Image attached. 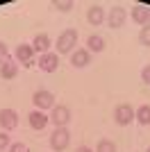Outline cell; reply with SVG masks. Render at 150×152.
<instances>
[{
  "label": "cell",
  "instance_id": "ba28073f",
  "mask_svg": "<svg viewBox=\"0 0 150 152\" xmlns=\"http://www.w3.org/2000/svg\"><path fill=\"white\" fill-rule=\"evenodd\" d=\"M57 66H59V57H57V52H46L39 57V68L43 70V73H55Z\"/></svg>",
  "mask_w": 150,
  "mask_h": 152
},
{
  "label": "cell",
  "instance_id": "30bf717a",
  "mask_svg": "<svg viewBox=\"0 0 150 152\" xmlns=\"http://www.w3.org/2000/svg\"><path fill=\"white\" fill-rule=\"evenodd\" d=\"M16 75H18V64H16V59L7 57L5 61L0 64V77L2 80H14Z\"/></svg>",
  "mask_w": 150,
  "mask_h": 152
},
{
  "label": "cell",
  "instance_id": "484cf974",
  "mask_svg": "<svg viewBox=\"0 0 150 152\" xmlns=\"http://www.w3.org/2000/svg\"><path fill=\"white\" fill-rule=\"evenodd\" d=\"M146 152H150V145H148V150H146Z\"/></svg>",
  "mask_w": 150,
  "mask_h": 152
},
{
  "label": "cell",
  "instance_id": "5b68a950",
  "mask_svg": "<svg viewBox=\"0 0 150 152\" xmlns=\"http://www.w3.org/2000/svg\"><path fill=\"white\" fill-rule=\"evenodd\" d=\"M32 102H34V107L39 111H43V109H52L55 107V95L50 93V91H37V93L32 95Z\"/></svg>",
  "mask_w": 150,
  "mask_h": 152
},
{
  "label": "cell",
  "instance_id": "9c48e42d",
  "mask_svg": "<svg viewBox=\"0 0 150 152\" xmlns=\"http://www.w3.org/2000/svg\"><path fill=\"white\" fill-rule=\"evenodd\" d=\"M32 57H34L32 43H21L18 48H16V52H14V59L21 61V64H25V66H32Z\"/></svg>",
  "mask_w": 150,
  "mask_h": 152
},
{
  "label": "cell",
  "instance_id": "7c38bea8",
  "mask_svg": "<svg viewBox=\"0 0 150 152\" xmlns=\"http://www.w3.org/2000/svg\"><path fill=\"white\" fill-rule=\"evenodd\" d=\"M27 118H30V127H32V129H39V132L50 123V116H46L43 111H39V109H34Z\"/></svg>",
  "mask_w": 150,
  "mask_h": 152
},
{
  "label": "cell",
  "instance_id": "7a4b0ae2",
  "mask_svg": "<svg viewBox=\"0 0 150 152\" xmlns=\"http://www.w3.org/2000/svg\"><path fill=\"white\" fill-rule=\"evenodd\" d=\"M77 43V32L75 30H64L57 39V52L59 55H66V52L73 50V45Z\"/></svg>",
  "mask_w": 150,
  "mask_h": 152
},
{
  "label": "cell",
  "instance_id": "e0dca14e",
  "mask_svg": "<svg viewBox=\"0 0 150 152\" xmlns=\"http://www.w3.org/2000/svg\"><path fill=\"white\" fill-rule=\"evenodd\" d=\"M134 121L141 123V125H150V104H141L134 111Z\"/></svg>",
  "mask_w": 150,
  "mask_h": 152
},
{
  "label": "cell",
  "instance_id": "8992f818",
  "mask_svg": "<svg viewBox=\"0 0 150 152\" xmlns=\"http://www.w3.org/2000/svg\"><path fill=\"white\" fill-rule=\"evenodd\" d=\"M114 121L118 123V125H130L132 121H134V109L130 107V104H118V107L114 109Z\"/></svg>",
  "mask_w": 150,
  "mask_h": 152
},
{
  "label": "cell",
  "instance_id": "44dd1931",
  "mask_svg": "<svg viewBox=\"0 0 150 152\" xmlns=\"http://www.w3.org/2000/svg\"><path fill=\"white\" fill-rule=\"evenodd\" d=\"M9 145H12V141H9V134H7V132H0V152L7 150Z\"/></svg>",
  "mask_w": 150,
  "mask_h": 152
},
{
  "label": "cell",
  "instance_id": "ac0fdd59",
  "mask_svg": "<svg viewBox=\"0 0 150 152\" xmlns=\"http://www.w3.org/2000/svg\"><path fill=\"white\" fill-rule=\"evenodd\" d=\"M96 152H116V143H112L109 139H102V141H98Z\"/></svg>",
  "mask_w": 150,
  "mask_h": 152
},
{
  "label": "cell",
  "instance_id": "2e32d148",
  "mask_svg": "<svg viewBox=\"0 0 150 152\" xmlns=\"http://www.w3.org/2000/svg\"><path fill=\"white\" fill-rule=\"evenodd\" d=\"M87 50L89 52H102L105 50V39L100 37V34H91L87 39Z\"/></svg>",
  "mask_w": 150,
  "mask_h": 152
},
{
  "label": "cell",
  "instance_id": "d4e9b609",
  "mask_svg": "<svg viewBox=\"0 0 150 152\" xmlns=\"http://www.w3.org/2000/svg\"><path fill=\"white\" fill-rule=\"evenodd\" d=\"M75 152H93V150H91V148H87V145H80Z\"/></svg>",
  "mask_w": 150,
  "mask_h": 152
},
{
  "label": "cell",
  "instance_id": "3957f363",
  "mask_svg": "<svg viewBox=\"0 0 150 152\" xmlns=\"http://www.w3.org/2000/svg\"><path fill=\"white\" fill-rule=\"evenodd\" d=\"M50 123L55 127H66L71 123V109L66 104H55L52 114H50Z\"/></svg>",
  "mask_w": 150,
  "mask_h": 152
},
{
  "label": "cell",
  "instance_id": "4fadbf2b",
  "mask_svg": "<svg viewBox=\"0 0 150 152\" xmlns=\"http://www.w3.org/2000/svg\"><path fill=\"white\" fill-rule=\"evenodd\" d=\"M89 59H91V52H89L87 48H80V50H75L73 55H71V64H73L75 68H84L89 64Z\"/></svg>",
  "mask_w": 150,
  "mask_h": 152
},
{
  "label": "cell",
  "instance_id": "d6986e66",
  "mask_svg": "<svg viewBox=\"0 0 150 152\" xmlns=\"http://www.w3.org/2000/svg\"><path fill=\"white\" fill-rule=\"evenodd\" d=\"M139 41H141V45L150 48V27H141V32H139Z\"/></svg>",
  "mask_w": 150,
  "mask_h": 152
},
{
  "label": "cell",
  "instance_id": "52a82bcc",
  "mask_svg": "<svg viewBox=\"0 0 150 152\" xmlns=\"http://www.w3.org/2000/svg\"><path fill=\"white\" fill-rule=\"evenodd\" d=\"M0 127L9 132V129H16L18 127V114L14 109H0Z\"/></svg>",
  "mask_w": 150,
  "mask_h": 152
},
{
  "label": "cell",
  "instance_id": "5bb4252c",
  "mask_svg": "<svg viewBox=\"0 0 150 152\" xmlns=\"http://www.w3.org/2000/svg\"><path fill=\"white\" fill-rule=\"evenodd\" d=\"M102 18H105V12H102V7H100V5H91L87 9V20L91 23V25H100Z\"/></svg>",
  "mask_w": 150,
  "mask_h": 152
},
{
  "label": "cell",
  "instance_id": "6da1fadb",
  "mask_svg": "<svg viewBox=\"0 0 150 152\" xmlns=\"http://www.w3.org/2000/svg\"><path fill=\"white\" fill-rule=\"evenodd\" d=\"M71 143V132L66 129V127H55V132L50 134V148L57 152L66 150Z\"/></svg>",
  "mask_w": 150,
  "mask_h": 152
},
{
  "label": "cell",
  "instance_id": "7402d4cb",
  "mask_svg": "<svg viewBox=\"0 0 150 152\" xmlns=\"http://www.w3.org/2000/svg\"><path fill=\"white\" fill-rule=\"evenodd\" d=\"M9 152H30V148L25 145V143H12V145H9Z\"/></svg>",
  "mask_w": 150,
  "mask_h": 152
},
{
  "label": "cell",
  "instance_id": "cb8c5ba5",
  "mask_svg": "<svg viewBox=\"0 0 150 152\" xmlns=\"http://www.w3.org/2000/svg\"><path fill=\"white\" fill-rule=\"evenodd\" d=\"M7 57H9V55H7V45H5V43H2V41H0V64L5 61V59H7Z\"/></svg>",
  "mask_w": 150,
  "mask_h": 152
},
{
  "label": "cell",
  "instance_id": "ffe728a7",
  "mask_svg": "<svg viewBox=\"0 0 150 152\" xmlns=\"http://www.w3.org/2000/svg\"><path fill=\"white\" fill-rule=\"evenodd\" d=\"M52 7H55V9H59V12H68V9H73V2H71V0H64V2H52Z\"/></svg>",
  "mask_w": 150,
  "mask_h": 152
},
{
  "label": "cell",
  "instance_id": "603a6c76",
  "mask_svg": "<svg viewBox=\"0 0 150 152\" xmlns=\"http://www.w3.org/2000/svg\"><path fill=\"white\" fill-rule=\"evenodd\" d=\"M141 80H143L146 84H150V64H148V66H146L143 70H141Z\"/></svg>",
  "mask_w": 150,
  "mask_h": 152
},
{
  "label": "cell",
  "instance_id": "9a60e30c",
  "mask_svg": "<svg viewBox=\"0 0 150 152\" xmlns=\"http://www.w3.org/2000/svg\"><path fill=\"white\" fill-rule=\"evenodd\" d=\"M32 48H34V52H41V55H46L50 48V37L48 34H37L34 37V41H32Z\"/></svg>",
  "mask_w": 150,
  "mask_h": 152
},
{
  "label": "cell",
  "instance_id": "277c9868",
  "mask_svg": "<svg viewBox=\"0 0 150 152\" xmlns=\"http://www.w3.org/2000/svg\"><path fill=\"white\" fill-rule=\"evenodd\" d=\"M125 20H127V12H125L121 5L112 7L109 9V16H107V25L112 27V30H118V27L125 25Z\"/></svg>",
  "mask_w": 150,
  "mask_h": 152
},
{
  "label": "cell",
  "instance_id": "8fae6325",
  "mask_svg": "<svg viewBox=\"0 0 150 152\" xmlns=\"http://www.w3.org/2000/svg\"><path fill=\"white\" fill-rule=\"evenodd\" d=\"M132 20L139 23V25H143V27H150V7L137 5L132 9Z\"/></svg>",
  "mask_w": 150,
  "mask_h": 152
}]
</instances>
